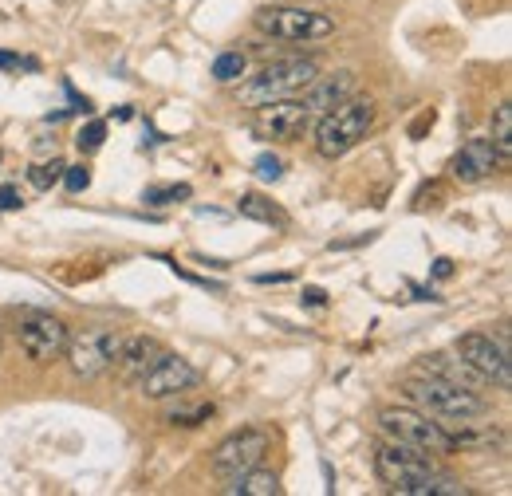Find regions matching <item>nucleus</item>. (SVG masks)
Returning a JSON list of instances; mask_svg holds the SVG:
<instances>
[{
	"label": "nucleus",
	"mask_w": 512,
	"mask_h": 496,
	"mask_svg": "<svg viewBox=\"0 0 512 496\" xmlns=\"http://www.w3.org/2000/svg\"><path fill=\"white\" fill-rule=\"evenodd\" d=\"M406 398L418 410H426L430 418H446V422H477L489 414V402L477 390H465L457 382H446V378L426 371L406 382Z\"/></svg>",
	"instance_id": "nucleus-1"
},
{
	"label": "nucleus",
	"mask_w": 512,
	"mask_h": 496,
	"mask_svg": "<svg viewBox=\"0 0 512 496\" xmlns=\"http://www.w3.org/2000/svg\"><path fill=\"white\" fill-rule=\"evenodd\" d=\"M375 126V103L371 99H343L331 111H323L316 123V150L320 158H343L347 150H355L367 130Z\"/></svg>",
	"instance_id": "nucleus-2"
},
{
	"label": "nucleus",
	"mask_w": 512,
	"mask_h": 496,
	"mask_svg": "<svg viewBox=\"0 0 512 496\" xmlns=\"http://www.w3.org/2000/svg\"><path fill=\"white\" fill-rule=\"evenodd\" d=\"M316 79H320V67L312 60L268 63L264 71H256L253 79L241 83L237 103H241V107H264V103H276V99H296V95H304Z\"/></svg>",
	"instance_id": "nucleus-3"
},
{
	"label": "nucleus",
	"mask_w": 512,
	"mask_h": 496,
	"mask_svg": "<svg viewBox=\"0 0 512 496\" xmlns=\"http://www.w3.org/2000/svg\"><path fill=\"white\" fill-rule=\"evenodd\" d=\"M379 426H383V434H390V441L414 445V449H422L426 457H446V453H457L453 434H449L442 422H430V414H426V410L386 406L383 414H379Z\"/></svg>",
	"instance_id": "nucleus-4"
},
{
	"label": "nucleus",
	"mask_w": 512,
	"mask_h": 496,
	"mask_svg": "<svg viewBox=\"0 0 512 496\" xmlns=\"http://www.w3.org/2000/svg\"><path fill=\"white\" fill-rule=\"evenodd\" d=\"M253 24L260 36H272V40H284V44H312V40H327L335 32L331 16L312 12V8H292V4L260 8Z\"/></svg>",
	"instance_id": "nucleus-5"
},
{
	"label": "nucleus",
	"mask_w": 512,
	"mask_h": 496,
	"mask_svg": "<svg viewBox=\"0 0 512 496\" xmlns=\"http://www.w3.org/2000/svg\"><path fill=\"white\" fill-rule=\"evenodd\" d=\"M268 445H272L268 430H260V426H245V430L229 434L225 441H221V445H217V449H213V457H209V469H213L221 481H233V477L249 473V469H256V465L264 461Z\"/></svg>",
	"instance_id": "nucleus-6"
},
{
	"label": "nucleus",
	"mask_w": 512,
	"mask_h": 496,
	"mask_svg": "<svg viewBox=\"0 0 512 496\" xmlns=\"http://www.w3.org/2000/svg\"><path fill=\"white\" fill-rule=\"evenodd\" d=\"M253 134L264 142H296L308 134V126L316 123L312 107L296 95V99H276V103H264L253 107Z\"/></svg>",
	"instance_id": "nucleus-7"
},
{
	"label": "nucleus",
	"mask_w": 512,
	"mask_h": 496,
	"mask_svg": "<svg viewBox=\"0 0 512 496\" xmlns=\"http://www.w3.org/2000/svg\"><path fill=\"white\" fill-rule=\"evenodd\" d=\"M119 335H111V331H103V327H87V331H79V335H67V363H71V371L79 374V378H99V374H107L115 367V359H119Z\"/></svg>",
	"instance_id": "nucleus-8"
},
{
	"label": "nucleus",
	"mask_w": 512,
	"mask_h": 496,
	"mask_svg": "<svg viewBox=\"0 0 512 496\" xmlns=\"http://www.w3.org/2000/svg\"><path fill=\"white\" fill-rule=\"evenodd\" d=\"M453 351H457L461 363H469L485 382H497V386H505V390L512 386V363H509V343H505V339L469 331V335L457 339Z\"/></svg>",
	"instance_id": "nucleus-9"
},
{
	"label": "nucleus",
	"mask_w": 512,
	"mask_h": 496,
	"mask_svg": "<svg viewBox=\"0 0 512 496\" xmlns=\"http://www.w3.org/2000/svg\"><path fill=\"white\" fill-rule=\"evenodd\" d=\"M16 339H20V351L32 363H52V359L64 355L67 347V323L48 315V311H24L20 327H16Z\"/></svg>",
	"instance_id": "nucleus-10"
},
{
	"label": "nucleus",
	"mask_w": 512,
	"mask_h": 496,
	"mask_svg": "<svg viewBox=\"0 0 512 496\" xmlns=\"http://www.w3.org/2000/svg\"><path fill=\"white\" fill-rule=\"evenodd\" d=\"M375 473H379L383 485H390V493H406V485H414L426 473H434V465H430V457L422 449L402 445V441H386L375 453Z\"/></svg>",
	"instance_id": "nucleus-11"
},
{
	"label": "nucleus",
	"mask_w": 512,
	"mask_h": 496,
	"mask_svg": "<svg viewBox=\"0 0 512 496\" xmlns=\"http://www.w3.org/2000/svg\"><path fill=\"white\" fill-rule=\"evenodd\" d=\"M201 382V371L193 367L190 359H182V355H158V363L150 367V371L138 378V390H142V398H174V394H186Z\"/></svg>",
	"instance_id": "nucleus-12"
},
{
	"label": "nucleus",
	"mask_w": 512,
	"mask_h": 496,
	"mask_svg": "<svg viewBox=\"0 0 512 496\" xmlns=\"http://www.w3.org/2000/svg\"><path fill=\"white\" fill-rule=\"evenodd\" d=\"M497 166H501V158H497L493 142H489V138H469V142L461 146V154L453 158V178L465 182V186H473V182L493 178Z\"/></svg>",
	"instance_id": "nucleus-13"
},
{
	"label": "nucleus",
	"mask_w": 512,
	"mask_h": 496,
	"mask_svg": "<svg viewBox=\"0 0 512 496\" xmlns=\"http://www.w3.org/2000/svg\"><path fill=\"white\" fill-rule=\"evenodd\" d=\"M158 355H162V343L154 335H130V339L119 343V359L115 363H119V371H123L127 382H138L142 374L158 363Z\"/></svg>",
	"instance_id": "nucleus-14"
},
{
	"label": "nucleus",
	"mask_w": 512,
	"mask_h": 496,
	"mask_svg": "<svg viewBox=\"0 0 512 496\" xmlns=\"http://www.w3.org/2000/svg\"><path fill=\"white\" fill-rule=\"evenodd\" d=\"M355 95V75L351 71H335V75H327V79H316L308 91H304V103L312 107V115H323V111H331L335 103H343V99H351Z\"/></svg>",
	"instance_id": "nucleus-15"
},
{
	"label": "nucleus",
	"mask_w": 512,
	"mask_h": 496,
	"mask_svg": "<svg viewBox=\"0 0 512 496\" xmlns=\"http://www.w3.org/2000/svg\"><path fill=\"white\" fill-rule=\"evenodd\" d=\"M422 371L438 374V378H446V382H457V386H465V390H477V386L485 382L469 363L449 359V355H426V359H422Z\"/></svg>",
	"instance_id": "nucleus-16"
},
{
	"label": "nucleus",
	"mask_w": 512,
	"mask_h": 496,
	"mask_svg": "<svg viewBox=\"0 0 512 496\" xmlns=\"http://www.w3.org/2000/svg\"><path fill=\"white\" fill-rule=\"evenodd\" d=\"M225 493H241V496H276V493H280V481H276V473H264V469L256 465V469H249V473L233 477V485H225Z\"/></svg>",
	"instance_id": "nucleus-17"
},
{
	"label": "nucleus",
	"mask_w": 512,
	"mask_h": 496,
	"mask_svg": "<svg viewBox=\"0 0 512 496\" xmlns=\"http://www.w3.org/2000/svg\"><path fill=\"white\" fill-rule=\"evenodd\" d=\"M469 489L465 485H457L453 477H438V473H426L422 481H414V485H406V493L402 496H465Z\"/></svg>",
	"instance_id": "nucleus-18"
},
{
	"label": "nucleus",
	"mask_w": 512,
	"mask_h": 496,
	"mask_svg": "<svg viewBox=\"0 0 512 496\" xmlns=\"http://www.w3.org/2000/svg\"><path fill=\"white\" fill-rule=\"evenodd\" d=\"M493 150H497V158L501 162H509L512 158V103H501L497 107V115H493Z\"/></svg>",
	"instance_id": "nucleus-19"
},
{
	"label": "nucleus",
	"mask_w": 512,
	"mask_h": 496,
	"mask_svg": "<svg viewBox=\"0 0 512 496\" xmlns=\"http://www.w3.org/2000/svg\"><path fill=\"white\" fill-rule=\"evenodd\" d=\"M237 209H241L245 217H253V221H264V225H284V213H280L272 201L256 197V193H245V197L237 201Z\"/></svg>",
	"instance_id": "nucleus-20"
},
{
	"label": "nucleus",
	"mask_w": 512,
	"mask_h": 496,
	"mask_svg": "<svg viewBox=\"0 0 512 496\" xmlns=\"http://www.w3.org/2000/svg\"><path fill=\"white\" fill-rule=\"evenodd\" d=\"M213 75H217L221 83L241 79V75H245V56H241V52H225V56H217V63H213Z\"/></svg>",
	"instance_id": "nucleus-21"
},
{
	"label": "nucleus",
	"mask_w": 512,
	"mask_h": 496,
	"mask_svg": "<svg viewBox=\"0 0 512 496\" xmlns=\"http://www.w3.org/2000/svg\"><path fill=\"white\" fill-rule=\"evenodd\" d=\"M60 170H64L60 162H52V166H32V174H28V178H32V186L36 189H48L56 178H60Z\"/></svg>",
	"instance_id": "nucleus-22"
},
{
	"label": "nucleus",
	"mask_w": 512,
	"mask_h": 496,
	"mask_svg": "<svg viewBox=\"0 0 512 496\" xmlns=\"http://www.w3.org/2000/svg\"><path fill=\"white\" fill-rule=\"evenodd\" d=\"M209 414H213V406H197V410H182V414L174 410L170 422L174 426H201V418H209Z\"/></svg>",
	"instance_id": "nucleus-23"
},
{
	"label": "nucleus",
	"mask_w": 512,
	"mask_h": 496,
	"mask_svg": "<svg viewBox=\"0 0 512 496\" xmlns=\"http://www.w3.org/2000/svg\"><path fill=\"white\" fill-rule=\"evenodd\" d=\"M256 174H260L264 182H276V178L284 174V166H280V158H272V154H264V158H256Z\"/></svg>",
	"instance_id": "nucleus-24"
},
{
	"label": "nucleus",
	"mask_w": 512,
	"mask_h": 496,
	"mask_svg": "<svg viewBox=\"0 0 512 496\" xmlns=\"http://www.w3.org/2000/svg\"><path fill=\"white\" fill-rule=\"evenodd\" d=\"M64 182H67V189H71V193H79V189H87V186H91V174H87L83 166H67Z\"/></svg>",
	"instance_id": "nucleus-25"
},
{
	"label": "nucleus",
	"mask_w": 512,
	"mask_h": 496,
	"mask_svg": "<svg viewBox=\"0 0 512 496\" xmlns=\"http://www.w3.org/2000/svg\"><path fill=\"white\" fill-rule=\"evenodd\" d=\"M103 134H107V126H103V123H91L87 130H83V134H79V146H83V150H95V146L103 142Z\"/></svg>",
	"instance_id": "nucleus-26"
},
{
	"label": "nucleus",
	"mask_w": 512,
	"mask_h": 496,
	"mask_svg": "<svg viewBox=\"0 0 512 496\" xmlns=\"http://www.w3.org/2000/svg\"><path fill=\"white\" fill-rule=\"evenodd\" d=\"M174 197H190V186H170V189H154V193H150L154 205H166V201H174Z\"/></svg>",
	"instance_id": "nucleus-27"
},
{
	"label": "nucleus",
	"mask_w": 512,
	"mask_h": 496,
	"mask_svg": "<svg viewBox=\"0 0 512 496\" xmlns=\"http://www.w3.org/2000/svg\"><path fill=\"white\" fill-rule=\"evenodd\" d=\"M16 205H20V193H16L12 186L0 189V209H16Z\"/></svg>",
	"instance_id": "nucleus-28"
},
{
	"label": "nucleus",
	"mask_w": 512,
	"mask_h": 496,
	"mask_svg": "<svg viewBox=\"0 0 512 496\" xmlns=\"http://www.w3.org/2000/svg\"><path fill=\"white\" fill-rule=\"evenodd\" d=\"M449 272H453V260H446V256H442V260H434V276H442V280H446Z\"/></svg>",
	"instance_id": "nucleus-29"
},
{
	"label": "nucleus",
	"mask_w": 512,
	"mask_h": 496,
	"mask_svg": "<svg viewBox=\"0 0 512 496\" xmlns=\"http://www.w3.org/2000/svg\"><path fill=\"white\" fill-rule=\"evenodd\" d=\"M304 300H308V304H323V292L320 288H308V292H304Z\"/></svg>",
	"instance_id": "nucleus-30"
},
{
	"label": "nucleus",
	"mask_w": 512,
	"mask_h": 496,
	"mask_svg": "<svg viewBox=\"0 0 512 496\" xmlns=\"http://www.w3.org/2000/svg\"><path fill=\"white\" fill-rule=\"evenodd\" d=\"M0 351H4V327H0Z\"/></svg>",
	"instance_id": "nucleus-31"
}]
</instances>
